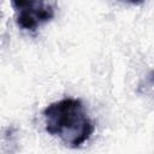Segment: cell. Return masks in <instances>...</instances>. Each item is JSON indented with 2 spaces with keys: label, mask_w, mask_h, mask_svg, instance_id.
<instances>
[{
  "label": "cell",
  "mask_w": 154,
  "mask_h": 154,
  "mask_svg": "<svg viewBox=\"0 0 154 154\" xmlns=\"http://www.w3.org/2000/svg\"><path fill=\"white\" fill-rule=\"evenodd\" d=\"M46 131L71 148L81 147L95 131V125L79 99L64 97L42 112Z\"/></svg>",
  "instance_id": "6da1fadb"
},
{
  "label": "cell",
  "mask_w": 154,
  "mask_h": 154,
  "mask_svg": "<svg viewBox=\"0 0 154 154\" xmlns=\"http://www.w3.org/2000/svg\"><path fill=\"white\" fill-rule=\"evenodd\" d=\"M19 29L34 32L55 16L53 0H11Z\"/></svg>",
  "instance_id": "7a4b0ae2"
},
{
  "label": "cell",
  "mask_w": 154,
  "mask_h": 154,
  "mask_svg": "<svg viewBox=\"0 0 154 154\" xmlns=\"http://www.w3.org/2000/svg\"><path fill=\"white\" fill-rule=\"evenodd\" d=\"M120 2H125V4H131V5H140L142 4L144 0H118Z\"/></svg>",
  "instance_id": "3957f363"
}]
</instances>
